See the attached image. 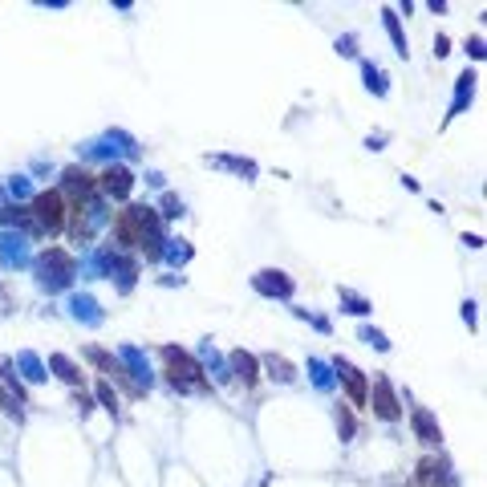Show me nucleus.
I'll use <instances>...</instances> for the list:
<instances>
[{"label": "nucleus", "instance_id": "f257e3e1", "mask_svg": "<svg viewBox=\"0 0 487 487\" xmlns=\"http://www.w3.org/2000/svg\"><path fill=\"white\" fill-rule=\"evenodd\" d=\"M33 216L41 223L45 231H61V223H65V212H61V195L57 191H45L37 195V203H33Z\"/></svg>", "mask_w": 487, "mask_h": 487}, {"label": "nucleus", "instance_id": "f03ea898", "mask_svg": "<svg viewBox=\"0 0 487 487\" xmlns=\"http://www.w3.org/2000/svg\"><path fill=\"white\" fill-rule=\"evenodd\" d=\"M163 357H167V365H171V382H175V386H199V390H203V382L195 378L199 370H195V361H191L187 354H179V350H163Z\"/></svg>", "mask_w": 487, "mask_h": 487}, {"label": "nucleus", "instance_id": "7ed1b4c3", "mask_svg": "<svg viewBox=\"0 0 487 487\" xmlns=\"http://www.w3.org/2000/svg\"><path fill=\"white\" fill-rule=\"evenodd\" d=\"M102 191H106V195H126V191H131V175H126L122 167H110V171L102 175Z\"/></svg>", "mask_w": 487, "mask_h": 487}, {"label": "nucleus", "instance_id": "20e7f679", "mask_svg": "<svg viewBox=\"0 0 487 487\" xmlns=\"http://www.w3.org/2000/svg\"><path fill=\"white\" fill-rule=\"evenodd\" d=\"M422 484L427 487H451V479H446V467L443 463H435V459H422Z\"/></svg>", "mask_w": 487, "mask_h": 487}, {"label": "nucleus", "instance_id": "39448f33", "mask_svg": "<svg viewBox=\"0 0 487 487\" xmlns=\"http://www.w3.org/2000/svg\"><path fill=\"white\" fill-rule=\"evenodd\" d=\"M378 414H382V418H398V402H394V394H390L386 382H378Z\"/></svg>", "mask_w": 487, "mask_h": 487}, {"label": "nucleus", "instance_id": "423d86ee", "mask_svg": "<svg viewBox=\"0 0 487 487\" xmlns=\"http://www.w3.org/2000/svg\"><path fill=\"white\" fill-rule=\"evenodd\" d=\"M414 427H418L422 443H439V431H435V422H431V414H427V410H418V414H414Z\"/></svg>", "mask_w": 487, "mask_h": 487}, {"label": "nucleus", "instance_id": "0eeeda50", "mask_svg": "<svg viewBox=\"0 0 487 487\" xmlns=\"http://www.w3.org/2000/svg\"><path fill=\"white\" fill-rule=\"evenodd\" d=\"M231 361H236V370H240V378H244V382L252 386V382H256V361H252V357H248V354H231Z\"/></svg>", "mask_w": 487, "mask_h": 487}, {"label": "nucleus", "instance_id": "6e6552de", "mask_svg": "<svg viewBox=\"0 0 487 487\" xmlns=\"http://www.w3.org/2000/svg\"><path fill=\"white\" fill-rule=\"evenodd\" d=\"M337 374L346 378V386H350V390H354V398L361 402V378H357V370H354V365H346V361H337Z\"/></svg>", "mask_w": 487, "mask_h": 487}]
</instances>
